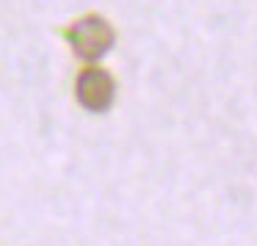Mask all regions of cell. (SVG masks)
<instances>
[{"instance_id":"2","label":"cell","mask_w":257,"mask_h":246,"mask_svg":"<svg viewBox=\"0 0 257 246\" xmlns=\"http://www.w3.org/2000/svg\"><path fill=\"white\" fill-rule=\"evenodd\" d=\"M75 97L86 111L102 113L113 105L116 83H113L111 72H105L102 67H83L75 80Z\"/></svg>"},{"instance_id":"1","label":"cell","mask_w":257,"mask_h":246,"mask_svg":"<svg viewBox=\"0 0 257 246\" xmlns=\"http://www.w3.org/2000/svg\"><path fill=\"white\" fill-rule=\"evenodd\" d=\"M64 39L72 45L75 56L83 58V61H100L108 50L116 42L111 23L100 14H86V17L75 20L67 31H64Z\"/></svg>"}]
</instances>
